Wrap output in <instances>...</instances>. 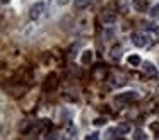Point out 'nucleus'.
<instances>
[{
  "mask_svg": "<svg viewBox=\"0 0 159 140\" xmlns=\"http://www.w3.org/2000/svg\"><path fill=\"white\" fill-rule=\"evenodd\" d=\"M130 39L137 48H144V46H149V44H151V36H149L147 33H139V31L137 33H132Z\"/></svg>",
  "mask_w": 159,
  "mask_h": 140,
  "instance_id": "obj_1",
  "label": "nucleus"
},
{
  "mask_svg": "<svg viewBox=\"0 0 159 140\" xmlns=\"http://www.w3.org/2000/svg\"><path fill=\"white\" fill-rule=\"evenodd\" d=\"M139 94L135 91H127V92H121V94H118L116 97H115V101L118 102V104H130V102L137 101Z\"/></svg>",
  "mask_w": 159,
  "mask_h": 140,
  "instance_id": "obj_2",
  "label": "nucleus"
},
{
  "mask_svg": "<svg viewBox=\"0 0 159 140\" xmlns=\"http://www.w3.org/2000/svg\"><path fill=\"white\" fill-rule=\"evenodd\" d=\"M43 12H45V2L33 3L31 9H29V19H31V20H38L39 17L43 16Z\"/></svg>",
  "mask_w": 159,
  "mask_h": 140,
  "instance_id": "obj_3",
  "label": "nucleus"
},
{
  "mask_svg": "<svg viewBox=\"0 0 159 140\" xmlns=\"http://www.w3.org/2000/svg\"><path fill=\"white\" fill-rule=\"evenodd\" d=\"M63 138L65 140H77V126L72 121H69L63 128Z\"/></svg>",
  "mask_w": 159,
  "mask_h": 140,
  "instance_id": "obj_4",
  "label": "nucleus"
},
{
  "mask_svg": "<svg viewBox=\"0 0 159 140\" xmlns=\"http://www.w3.org/2000/svg\"><path fill=\"white\" fill-rule=\"evenodd\" d=\"M101 20H103V24H115L116 22V14H115L113 10H103Z\"/></svg>",
  "mask_w": 159,
  "mask_h": 140,
  "instance_id": "obj_5",
  "label": "nucleus"
},
{
  "mask_svg": "<svg viewBox=\"0 0 159 140\" xmlns=\"http://www.w3.org/2000/svg\"><path fill=\"white\" fill-rule=\"evenodd\" d=\"M94 60V53L91 50H84L82 55H80V63L82 65H91Z\"/></svg>",
  "mask_w": 159,
  "mask_h": 140,
  "instance_id": "obj_6",
  "label": "nucleus"
},
{
  "mask_svg": "<svg viewBox=\"0 0 159 140\" xmlns=\"http://www.w3.org/2000/svg\"><path fill=\"white\" fill-rule=\"evenodd\" d=\"M55 87H57V77L55 74H50L45 80V89L48 91V89H55Z\"/></svg>",
  "mask_w": 159,
  "mask_h": 140,
  "instance_id": "obj_7",
  "label": "nucleus"
},
{
  "mask_svg": "<svg viewBox=\"0 0 159 140\" xmlns=\"http://www.w3.org/2000/svg\"><path fill=\"white\" fill-rule=\"evenodd\" d=\"M134 9L137 12H145V9H147V0H134Z\"/></svg>",
  "mask_w": 159,
  "mask_h": 140,
  "instance_id": "obj_8",
  "label": "nucleus"
},
{
  "mask_svg": "<svg viewBox=\"0 0 159 140\" xmlns=\"http://www.w3.org/2000/svg\"><path fill=\"white\" fill-rule=\"evenodd\" d=\"M144 72H145L147 75H151V77H154V75L157 74V70H156V67L151 63V61H145V63H144Z\"/></svg>",
  "mask_w": 159,
  "mask_h": 140,
  "instance_id": "obj_9",
  "label": "nucleus"
},
{
  "mask_svg": "<svg viewBox=\"0 0 159 140\" xmlns=\"http://www.w3.org/2000/svg\"><path fill=\"white\" fill-rule=\"evenodd\" d=\"M128 65H132V67H139V65H142V60L139 55H130V56L127 58Z\"/></svg>",
  "mask_w": 159,
  "mask_h": 140,
  "instance_id": "obj_10",
  "label": "nucleus"
},
{
  "mask_svg": "<svg viewBox=\"0 0 159 140\" xmlns=\"http://www.w3.org/2000/svg\"><path fill=\"white\" fill-rule=\"evenodd\" d=\"M132 138L134 140H147V135H145V132L142 128H137L134 132V135H132Z\"/></svg>",
  "mask_w": 159,
  "mask_h": 140,
  "instance_id": "obj_11",
  "label": "nucleus"
},
{
  "mask_svg": "<svg viewBox=\"0 0 159 140\" xmlns=\"http://www.w3.org/2000/svg\"><path fill=\"white\" fill-rule=\"evenodd\" d=\"M115 128H116V133H118V135H125V133L130 132V126H128L127 123H120V125L115 126Z\"/></svg>",
  "mask_w": 159,
  "mask_h": 140,
  "instance_id": "obj_12",
  "label": "nucleus"
},
{
  "mask_svg": "<svg viewBox=\"0 0 159 140\" xmlns=\"http://www.w3.org/2000/svg\"><path fill=\"white\" fill-rule=\"evenodd\" d=\"M149 16H151L152 19H159V2L154 3V5L149 9Z\"/></svg>",
  "mask_w": 159,
  "mask_h": 140,
  "instance_id": "obj_13",
  "label": "nucleus"
},
{
  "mask_svg": "<svg viewBox=\"0 0 159 140\" xmlns=\"http://www.w3.org/2000/svg\"><path fill=\"white\" fill-rule=\"evenodd\" d=\"M58 133L55 132V130H48V132H45V140H58Z\"/></svg>",
  "mask_w": 159,
  "mask_h": 140,
  "instance_id": "obj_14",
  "label": "nucleus"
},
{
  "mask_svg": "<svg viewBox=\"0 0 159 140\" xmlns=\"http://www.w3.org/2000/svg\"><path fill=\"white\" fill-rule=\"evenodd\" d=\"M93 2L94 0H75V9H86V7Z\"/></svg>",
  "mask_w": 159,
  "mask_h": 140,
  "instance_id": "obj_15",
  "label": "nucleus"
},
{
  "mask_svg": "<svg viewBox=\"0 0 159 140\" xmlns=\"http://www.w3.org/2000/svg\"><path fill=\"white\" fill-rule=\"evenodd\" d=\"M111 58H113V60H120L121 58V48L120 46H115L113 50H111Z\"/></svg>",
  "mask_w": 159,
  "mask_h": 140,
  "instance_id": "obj_16",
  "label": "nucleus"
},
{
  "mask_svg": "<svg viewBox=\"0 0 159 140\" xmlns=\"http://www.w3.org/2000/svg\"><path fill=\"white\" fill-rule=\"evenodd\" d=\"M145 31H151V33H154V34L159 36V26H156V24H152V22L145 24Z\"/></svg>",
  "mask_w": 159,
  "mask_h": 140,
  "instance_id": "obj_17",
  "label": "nucleus"
},
{
  "mask_svg": "<svg viewBox=\"0 0 159 140\" xmlns=\"http://www.w3.org/2000/svg\"><path fill=\"white\" fill-rule=\"evenodd\" d=\"M84 140H99V133H98V132H93V133H89V135H87Z\"/></svg>",
  "mask_w": 159,
  "mask_h": 140,
  "instance_id": "obj_18",
  "label": "nucleus"
},
{
  "mask_svg": "<svg viewBox=\"0 0 159 140\" xmlns=\"http://www.w3.org/2000/svg\"><path fill=\"white\" fill-rule=\"evenodd\" d=\"M93 123H94L96 126H103V125H106V118H96Z\"/></svg>",
  "mask_w": 159,
  "mask_h": 140,
  "instance_id": "obj_19",
  "label": "nucleus"
},
{
  "mask_svg": "<svg viewBox=\"0 0 159 140\" xmlns=\"http://www.w3.org/2000/svg\"><path fill=\"white\" fill-rule=\"evenodd\" d=\"M69 2H70V0H57V3H58V5H67Z\"/></svg>",
  "mask_w": 159,
  "mask_h": 140,
  "instance_id": "obj_20",
  "label": "nucleus"
},
{
  "mask_svg": "<svg viewBox=\"0 0 159 140\" xmlns=\"http://www.w3.org/2000/svg\"><path fill=\"white\" fill-rule=\"evenodd\" d=\"M0 2H2V3H4V5H5V3H9V2H11V0H0Z\"/></svg>",
  "mask_w": 159,
  "mask_h": 140,
  "instance_id": "obj_21",
  "label": "nucleus"
}]
</instances>
